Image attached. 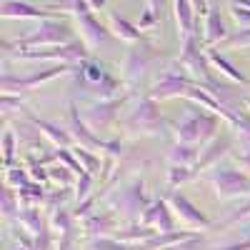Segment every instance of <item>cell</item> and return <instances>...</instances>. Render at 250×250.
<instances>
[{
    "mask_svg": "<svg viewBox=\"0 0 250 250\" xmlns=\"http://www.w3.org/2000/svg\"><path fill=\"white\" fill-rule=\"evenodd\" d=\"M238 163H240V168H243V170L250 175V148H248L243 155H238Z\"/></svg>",
    "mask_w": 250,
    "mask_h": 250,
    "instance_id": "obj_46",
    "label": "cell"
},
{
    "mask_svg": "<svg viewBox=\"0 0 250 250\" xmlns=\"http://www.w3.org/2000/svg\"><path fill=\"white\" fill-rule=\"evenodd\" d=\"M193 83L188 80L185 75H178V73H168L165 78H160L153 90H150V98L153 100H165V98H175V95H185L190 90Z\"/></svg>",
    "mask_w": 250,
    "mask_h": 250,
    "instance_id": "obj_11",
    "label": "cell"
},
{
    "mask_svg": "<svg viewBox=\"0 0 250 250\" xmlns=\"http://www.w3.org/2000/svg\"><path fill=\"white\" fill-rule=\"evenodd\" d=\"M55 155V160H62V163H65V168H70L73 173H83V170H85V168H83V165H80V160L75 158V153L73 150H58V153H53Z\"/></svg>",
    "mask_w": 250,
    "mask_h": 250,
    "instance_id": "obj_37",
    "label": "cell"
},
{
    "mask_svg": "<svg viewBox=\"0 0 250 250\" xmlns=\"http://www.w3.org/2000/svg\"><path fill=\"white\" fill-rule=\"evenodd\" d=\"M10 108H23L20 105V98H13L10 93H3V98H0V110L10 113Z\"/></svg>",
    "mask_w": 250,
    "mask_h": 250,
    "instance_id": "obj_42",
    "label": "cell"
},
{
    "mask_svg": "<svg viewBox=\"0 0 250 250\" xmlns=\"http://www.w3.org/2000/svg\"><path fill=\"white\" fill-rule=\"evenodd\" d=\"M228 43H230V45H250V28H245V30H240L238 35H233Z\"/></svg>",
    "mask_w": 250,
    "mask_h": 250,
    "instance_id": "obj_44",
    "label": "cell"
},
{
    "mask_svg": "<svg viewBox=\"0 0 250 250\" xmlns=\"http://www.w3.org/2000/svg\"><path fill=\"white\" fill-rule=\"evenodd\" d=\"M30 178H33L35 183H40V185H43V183L50 178V173L43 168V163H35V160H30Z\"/></svg>",
    "mask_w": 250,
    "mask_h": 250,
    "instance_id": "obj_41",
    "label": "cell"
},
{
    "mask_svg": "<svg viewBox=\"0 0 250 250\" xmlns=\"http://www.w3.org/2000/svg\"><path fill=\"white\" fill-rule=\"evenodd\" d=\"M90 190H93V173L83 170V173L78 175V183H75V198H78V200H85Z\"/></svg>",
    "mask_w": 250,
    "mask_h": 250,
    "instance_id": "obj_35",
    "label": "cell"
},
{
    "mask_svg": "<svg viewBox=\"0 0 250 250\" xmlns=\"http://www.w3.org/2000/svg\"><path fill=\"white\" fill-rule=\"evenodd\" d=\"M118 205L123 208V210H128V213L145 210L150 203H148V198H145V193H143V180H135L128 190H123L120 198H118Z\"/></svg>",
    "mask_w": 250,
    "mask_h": 250,
    "instance_id": "obj_14",
    "label": "cell"
},
{
    "mask_svg": "<svg viewBox=\"0 0 250 250\" xmlns=\"http://www.w3.org/2000/svg\"><path fill=\"white\" fill-rule=\"evenodd\" d=\"M115 28H118V33H120L125 40H138V38H140V30H135L130 23H125L123 18H115Z\"/></svg>",
    "mask_w": 250,
    "mask_h": 250,
    "instance_id": "obj_38",
    "label": "cell"
},
{
    "mask_svg": "<svg viewBox=\"0 0 250 250\" xmlns=\"http://www.w3.org/2000/svg\"><path fill=\"white\" fill-rule=\"evenodd\" d=\"M190 235H195L193 230H173V233H155L153 238H148L140 245H133L130 250H168L183 240H188Z\"/></svg>",
    "mask_w": 250,
    "mask_h": 250,
    "instance_id": "obj_13",
    "label": "cell"
},
{
    "mask_svg": "<svg viewBox=\"0 0 250 250\" xmlns=\"http://www.w3.org/2000/svg\"><path fill=\"white\" fill-rule=\"evenodd\" d=\"M20 205H23V203H20V195H18L15 188L3 185V190H0V210H3V218H8V220L18 218L20 210H23Z\"/></svg>",
    "mask_w": 250,
    "mask_h": 250,
    "instance_id": "obj_18",
    "label": "cell"
},
{
    "mask_svg": "<svg viewBox=\"0 0 250 250\" xmlns=\"http://www.w3.org/2000/svg\"><path fill=\"white\" fill-rule=\"evenodd\" d=\"M120 88H123V83L115 80L110 73L103 75V80L95 85V90H98V95H100L103 100H113V98H118V90H120Z\"/></svg>",
    "mask_w": 250,
    "mask_h": 250,
    "instance_id": "obj_27",
    "label": "cell"
},
{
    "mask_svg": "<svg viewBox=\"0 0 250 250\" xmlns=\"http://www.w3.org/2000/svg\"><path fill=\"white\" fill-rule=\"evenodd\" d=\"M0 13H3L5 18H48V15H50V13L35 10V8L23 5V3H5Z\"/></svg>",
    "mask_w": 250,
    "mask_h": 250,
    "instance_id": "obj_25",
    "label": "cell"
},
{
    "mask_svg": "<svg viewBox=\"0 0 250 250\" xmlns=\"http://www.w3.org/2000/svg\"><path fill=\"white\" fill-rule=\"evenodd\" d=\"M245 105H248V108H250V98H248V100H245Z\"/></svg>",
    "mask_w": 250,
    "mask_h": 250,
    "instance_id": "obj_48",
    "label": "cell"
},
{
    "mask_svg": "<svg viewBox=\"0 0 250 250\" xmlns=\"http://www.w3.org/2000/svg\"><path fill=\"white\" fill-rule=\"evenodd\" d=\"M150 58H153L150 48L133 50V53H130V58H128V62H125V70H128V75H130V78L143 75V73H145V68H148V62H150Z\"/></svg>",
    "mask_w": 250,
    "mask_h": 250,
    "instance_id": "obj_22",
    "label": "cell"
},
{
    "mask_svg": "<svg viewBox=\"0 0 250 250\" xmlns=\"http://www.w3.org/2000/svg\"><path fill=\"white\" fill-rule=\"evenodd\" d=\"M143 225L155 228L158 233H173L175 220H173V208L168 200H153L143 210Z\"/></svg>",
    "mask_w": 250,
    "mask_h": 250,
    "instance_id": "obj_5",
    "label": "cell"
},
{
    "mask_svg": "<svg viewBox=\"0 0 250 250\" xmlns=\"http://www.w3.org/2000/svg\"><path fill=\"white\" fill-rule=\"evenodd\" d=\"M30 120H33V125H35V128H38L40 133H43L48 140H53L55 145H62V148H68V145L73 143V135H70V133H65L62 128H58L55 123L40 120V118H33V115H30Z\"/></svg>",
    "mask_w": 250,
    "mask_h": 250,
    "instance_id": "obj_17",
    "label": "cell"
},
{
    "mask_svg": "<svg viewBox=\"0 0 250 250\" xmlns=\"http://www.w3.org/2000/svg\"><path fill=\"white\" fill-rule=\"evenodd\" d=\"M175 18H178L180 33H183L185 38H190V28H193V10H190V3H188V0H175Z\"/></svg>",
    "mask_w": 250,
    "mask_h": 250,
    "instance_id": "obj_26",
    "label": "cell"
},
{
    "mask_svg": "<svg viewBox=\"0 0 250 250\" xmlns=\"http://www.w3.org/2000/svg\"><path fill=\"white\" fill-rule=\"evenodd\" d=\"M50 228L53 230H58L60 235L62 233H73V225H75V215L70 210H65V208H55V210H50Z\"/></svg>",
    "mask_w": 250,
    "mask_h": 250,
    "instance_id": "obj_23",
    "label": "cell"
},
{
    "mask_svg": "<svg viewBox=\"0 0 250 250\" xmlns=\"http://www.w3.org/2000/svg\"><path fill=\"white\" fill-rule=\"evenodd\" d=\"M168 203H170V208H173V213H175L180 220H185L188 225H193V228H210V225H213L210 218H208L203 210H198V205H193L183 193L173 190V193L168 195Z\"/></svg>",
    "mask_w": 250,
    "mask_h": 250,
    "instance_id": "obj_6",
    "label": "cell"
},
{
    "mask_svg": "<svg viewBox=\"0 0 250 250\" xmlns=\"http://www.w3.org/2000/svg\"><path fill=\"white\" fill-rule=\"evenodd\" d=\"M18 195H20V203H23V208H35V205H40L48 195H45V190H43V185L40 183H28V185H23V188H18Z\"/></svg>",
    "mask_w": 250,
    "mask_h": 250,
    "instance_id": "obj_20",
    "label": "cell"
},
{
    "mask_svg": "<svg viewBox=\"0 0 250 250\" xmlns=\"http://www.w3.org/2000/svg\"><path fill=\"white\" fill-rule=\"evenodd\" d=\"M80 25L85 28V35H88V40H90L93 45H98V43H105V40L110 38V35H108V30L103 28L100 23H95V20H93L88 13H83V18H80Z\"/></svg>",
    "mask_w": 250,
    "mask_h": 250,
    "instance_id": "obj_24",
    "label": "cell"
},
{
    "mask_svg": "<svg viewBox=\"0 0 250 250\" xmlns=\"http://www.w3.org/2000/svg\"><path fill=\"white\" fill-rule=\"evenodd\" d=\"M13 160H15V133L5 130L3 133V165H5V170L13 168Z\"/></svg>",
    "mask_w": 250,
    "mask_h": 250,
    "instance_id": "obj_33",
    "label": "cell"
},
{
    "mask_svg": "<svg viewBox=\"0 0 250 250\" xmlns=\"http://www.w3.org/2000/svg\"><path fill=\"white\" fill-rule=\"evenodd\" d=\"M158 230L155 228H148V225H130V228H123V230H115V235L113 238H118L120 243H125V245H140V243H145L148 238H153Z\"/></svg>",
    "mask_w": 250,
    "mask_h": 250,
    "instance_id": "obj_16",
    "label": "cell"
},
{
    "mask_svg": "<svg viewBox=\"0 0 250 250\" xmlns=\"http://www.w3.org/2000/svg\"><path fill=\"white\" fill-rule=\"evenodd\" d=\"M30 250H53V235H50V225L45 223L43 230L33 235V248Z\"/></svg>",
    "mask_w": 250,
    "mask_h": 250,
    "instance_id": "obj_36",
    "label": "cell"
},
{
    "mask_svg": "<svg viewBox=\"0 0 250 250\" xmlns=\"http://www.w3.org/2000/svg\"><path fill=\"white\" fill-rule=\"evenodd\" d=\"M210 185L218 198H238V195H250V175L245 170H233V168H223L215 170L210 178Z\"/></svg>",
    "mask_w": 250,
    "mask_h": 250,
    "instance_id": "obj_2",
    "label": "cell"
},
{
    "mask_svg": "<svg viewBox=\"0 0 250 250\" xmlns=\"http://www.w3.org/2000/svg\"><path fill=\"white\" fill-rule=\"evenodd\" d=\"M203 235L200 233H195V235H190L188 240H183V243H178V245H173V248H168V250H200L203 248Z\"/></svg>",
    "mask_w": 250,
    "mask_h": 250,
    "instance_id": "obj_39",
    "label": "cell"
},
{
    "mask_svg": "<svg viewBox=\"0 0 250 250\" xmlns=\"http://www.w3.org/2000/svg\"><path fill=\"white\" fill-rule=\"evenodd\" d=\"M208 60H210L215 68H220V70H223L228 78H233L235 83H248V78H245V75H243V73H240L235 65H230V62H228L223 55H218V53H210V55H208Z\"/></svg>",
    "mask_w": 250,
    "mask_h": 250,
    "instance_id": "obj_29",
    "label": "cell"
},
{
    "mask_svg": "<svg viewBox=\"0 0 250 250\" xmlns=\"http://www.w3.org/2000/svg\"><path fill=\"white\" fill-rule=\"evenodd\" d=\"M243 218H250V200H248L243 208H238V210H235L230 218H228L223 225H233V223H238V220H243Z\"/></svg>",
    "mask_w": 250,
    "mask_h": 250,
    "instance_id": "obj_43",
    "label": "cell"
},
{
    "mask_svg": "<svg viewBox=\"0 0 250 250\" xmlns=\"http://www.w3.org/2000/svg\"><path fill=\"white\" fill-rule=\"evenodd\" d=\"M233 18L238 20V23H243V25H250V13H248L243 5H235V8H233Z\"/></svg>",
    "mask_w": 250,
    "mask_h": 250,
    "instance_id": "obj_45",
    "label": "cell"
},
{
    "mask_svg": "<svg viewBox=\"0 0 250 250\" xmlns=\"http://www.w3.org/2000/svg\"><path fill=\"white\" fill-rule=\"evenodd\" d=\"M220 115L215 113H200V110H193L185 120H180L175 125V138L178 143H190V145H208L215 135H218V120Z\"/></svg>",
    "mask_w": 250,
    "mask_h": 250,
    "instance_id": "obj_1",
    "label": "cell"
},
{
    "mask_svg": "<svg viewBox=\"0 0 250 250\" xmlns=\"http://www.w3.org/2000/svg\"><path fill=\"white\" fill-rule=\"evenodd\" d=\"M125 123H128V128H135V130H143V133H158L168 125L158 110V100H153V98L140 100V105L130 113V118Z\"/></svg>",
    "mask_w": 250,
    "mask_h": 250,
    "instance_id": "obj_3",
    "label": "cell"
},
{
    "mask_svg": "<svg viewBox=\"0 0 250 250\" xmlns=\"http://www.w3.org/2000/svg\"><path fill=\"white\" fill-rule=\"evenodd\" d=\"M70 40V30L60 23H48L43 25L38 33H33L30 38L23 40V45H38V43H45V45H60V43H68Z\"/></svg>",
    "mask_w": 250,
    "mask_h": 250,
    "instance_id": "obj_12",
    "label": "cell"
},
{
    "mask_svg": "<svg viewBox=\"0 0 250 250\" xmlns=\"http://www.w3.org/2000/svg\"><path fill=\"white\" fill-rule=\"evenodd\" d=\"M83 228H85V233H90L93 238H103V235L118 230V218H115L113 213L85 215V220H83Z\"/></svg>",
    "mask_w": 250,
    "mask_h": 250,
    "instance_id": "obj_15",
    "label": "cell"
},
{
    "mask_svg": "<svg viewBox=\"0 0 250 250\" xmlns=\"http://www.w3.org/2000/svg\"><path fill=\"white\" fill-rule=\"evenodd\" d=\"M28 183H33V178H30V173H25L23 168H10V170H5V185H15V190L18 188H23V185H28Z\"/></svg>",
    "mask_w": 250,
    "mask_h": 250,
    "instance_id": "obj_34",
    "label": "cell"
},
{
    "mask_svg": "<svg viewBox=\"0 0 250 250\" xmlns=\"http://www.w3.org/2000/svg\"><path fill=\"white\" fill-rule=\"evenodd\" d=\"M168 158H170V165H195L200 155H198L195 145H190V143H175L170 148V153H168Z\"/></svg>",
    "mask_w": 250,
    "mask_h": 250,
    "instance_id": "obj_19",
    "label": "cell"
},
{
    "mask_svg": "<svg viewBox=\"0 0 250 250\" xmlns=\"http://www.w3.org/2000/svg\"><path fill=\"white\" fill-rule=\"evenodd\" d=\"M148 3H150V13H158V5L163 3V0H148Z\"/></svg>",
    "mask_w": 250,
    "mask_h": 250,
    "instance_id": "obj_47",
    "label": "cell"
},
{
    "mask_svg": "<svg viewBox=\"0 0 250 250\" xmlns=\"http://www.w3.org/2000/svg\"><path fill=\"white\" fill-rule=\"evenodd\" d=\"M193 175H195V170L190 168V165H170V170H168V185L170 188H178L180 183L190 180Z\"/></svg>",
    "mask_w": 250,
    "mask_h": 250,
    "instance_id": "obj_30",
    "label": "cell"
},
{
    "mask_svg": "<svg viewBox=\"0 0 250 250\" xmlns=\"http://www.w3.org/2000/svg\"><path fill=\"white\" fill-rule=\"evenodd\" d=\"M48 173H50V178H53V180H58L62 188H68V185H70V180H73V175H70L73 170H70V168H62V165H60V168H50Z\"/></svg>",
    "mask_w": 250,
    "mask_h": 250,
    "instance_id": "obj_40",
    "label": "cell"
},
{
    "mask_svg": "<svg viewBox=\"0 0 250 250\" xmlns=\"http://www.w3.org/2000/svg\"><path fill=\"white\" fill-rule=\"evenodd\" d=\"M70 68L65 65H55L50 70H43V73H35V75H28V78H10V75H3V80H0V88H3V93H20V90H30L35 85H40V83H48L62 73H68Z\"/></svg>",
    "mask_w": 250,
    "mask_h": 250,
    "instance_id": "obj_4",
    "label": "cell"
},
{
    "mask_svg": "<svg viewBox=\"0 0 250 250\" xmlns=\"http://www.w3.org/2000/svg\"><path fill=\"white\" fill-rule=\"evenodd\" d=\"M123 105V98H113V100H100V103H95V105H90L88 108V113H85V120L93 130H100V128H108V125L115 120V115H118V108Z\"/></svg>",
    "mask_w": 250,
    "mask_h": 250,
    "instance_id": "obj_10",
    "label": "cell"
},
{
    "mask_svg": "<svg viewBox=\"0 0 250 250\" xmlns=\"http://www.w3.org/2000/svg\"><path fill=\"white\" fill-rule=\"evenodd\" d=\"M75 153V158L80 160V165H83V168H85L88 173H98V168H100V160H98V155L93 153V150H85V148H75L73 150Z\"/></svg>",
    "mask_w": 250,
    "mask_h": 250,
    "instance_id": "obj_32",
    "label": "cell"
},
{
    "mask_svg": "<svg viewBox=\"0 0 250 250\" xmlns=\"http://www.w3.org/2000/svg\"><path fill=\"white\" fill-rule=\"evenodd\" d=\"M70 135L73 140L80 143V148H85V150H105V140H100L93 130H90V125L80 118L78 108L70 105Z\"/></svg>",
    "mask_w": 250,
    "mask_h": 250,
    "instance_id": "obj_7",
    "label": "cell"
},
{
    "mask_svg": "<svg viewBox=\"0 0 250 250\" xmlns=\"http://www.w3.org/2000/svg\"><path fill=\"white\" fill-rule=\"evenodd\" d=\"M18 223H20V228H23V230H28L30 235H38L40 230H43V225H45V220L40 218L38 208H23V210H20V215H18Z\"/></svg>",
    "mask_w": 250,
    "mask_h": 250,
    "instance_id": "obj_21",
    "label": "cell"
},
{
    "mask_svg": "<svg viewBox=\"0 0 250 250\" xmlns=\"http://www.w3.org/2000/svg\"><path fill=\"white\" fill-rule=\"evenodd\" d=\"M233 148V135L230 133H220V135H215L210 143L205 145V150H200V158H198V163L193 165V170L198 173V170H205V168H210V165H215L228 150Z\"/></svg>",
    "mask_w": 250,
    "mask_h": 250,
    "instance_id": "obj_9",
    "label": "cell"
},
{
    "mask_svg": "<svg viewBox=\"0 0 250 250\" xmlns=\"http://www.w3.org/2000/svg\"><path fill=\"white\" fill-rule=\"evenodd\" d=\"M88 55L83 43H68L55 50H20L18 58H28V60H83Z\"/></svg>",
    "mask_w": 250,
    "mask_h": 250,
    "instance_id": "obj_8",
    "label": "cell"
},
{
    "mask_svg": "<svg viewBox=\"0 0 250 250\" xmlns=\"http://www.w3.org/2000/svg\"><path fill=\"white\" fill-rule=\"evenodd\" d=\"M208 33H205V38H208V43H218L220 38H225V25H223V20H220V15H218V10H210L208 13Z\"/></svg>",
    "mask_w": 250,
    "mask_h": 250,
    "instance_id": "obj_28",
    "label": "cell"
},
{
    "mask_svg": "<svg viewBox=\"0 0 250 250\" xmlns=\"http://www.w3.org/2000/svg\"><path fill=\"white\" fill-rule=\"evenodd\" d=\"M88 250H130V245L120 243L118 238L103 235V238H93V240H88Z\"/></svg>",
    "mask_w": 250,
    "mask_h": 250,
    "instance_id": "obj_31",
    "label": "cell"
}]
</instances>
